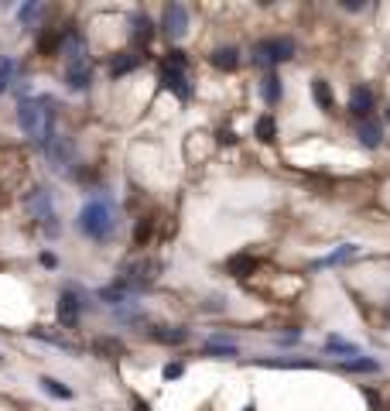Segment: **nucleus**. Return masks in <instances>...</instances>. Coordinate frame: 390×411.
I'll return each mask as SVG.
<instances>
[{
    "label": "nucleus",
    "mask_w": 390,
    "mask_h": 411,
    "mask_svg": "<svg viewBox=\"0 0 390 411\" xmlns=\"http://www.w3.org/2000/svg\"><path fill=\"white\" fill-rule=\"evenodd\" d=\"M205 353H209V357H236V346H233V343L216 339V343H209V346H205Z\"/></svg>",
    "instance_id": "nucleus-27"
},
{
    "label": "nucleus",
    "mask_w": 390,
    "mask_h": 411,
    "mask_svg": "<svg viewBox=\"0 0 390 411\" xmlns=\"http://www.w3.org/2000/svg\"><path fill=\"white\" fill-rule=\"evenodd\" d=\"M93 346H96V353H107V357H117V353H123V343H120V339H96Z\"/></svg>",
    "instance_id": "nucleus-28"
},
{
    "label": "nucleus",
    "mask_w": 390,
    "mask_h": 411,
    "mask_svg": "<svg viewBox=\"0 0 390 411\" xmlns=\"http://www.w3.org/2000/svg\"><path fill=\"white\" fill-rule=\"evenodd\" d=\"M130 24H134V31H130V35H134V41H144V45H148V41L155 38V24H151V17H148V14H141V10H137V14L130 17Z\"/></svg>",
    "instance_id": "nucleus-13"
},
{
    "label": "nucleus",
    "mask_w": 390,
    "mask_h": 411,
    "mask_svg": "<svg viewBox=\"0 0 390 411\" xmlns=\"http://www.w3.org/2000/svg\"><path fill=\"white\" fill-rule=\"evenodd\" d=\"M161 28H164V35L171 41H182L189 35V10L182 7V3H164V17H161Z\"/></svg>",
    "instance_id": "nucleus-4"
},
{
    "label": "nucleus",
    "mask_w": 390,
    "mask_h": 411,
    "mask_svg": "<svg viewBox=\"0 0 390 411\" xmlns=\"http://www.w3.org/2000/svg\"><path fill=\"white\" fill-rule=\"evenodd\" d=\"M14 76H17V62H14L10 55H0V93H3V89H10Z\"/></svg>",
    "instance_id": "nucleus-19"
},
{
    "label": "nucleus",
    "mask_w": 390,
    "mask_h": 411,
    "mask_svg": "<svg viewBox=\"0 0 390 411\" xmlns=\"http://www.w3.org/2000/svg\"><path fill=\"white\" fill-rule=\"evenodd\" d=\"M155 339H161V343H185L189 339V329H157Z\"/></svg>",
    "instance_id": "nucleus-25"
},
{
    "label": "nucleus",
    "mask_w": 390,
    "mask_h": 411,
    "mask_svg": "<svg viewBox=\"0 0 390 411\" xmlns=\"http://www.w3.org/2000/svg\"><path fill=\"white\" fill-rule=\"evenodd\" d=\"M82 305H86V302H79V295L72 291V288H69V291H62V295H58V323H62V326H69V329L79 326Z\"/></svg>",
    "instance_id": "nucleus-6"
},
{
    "label": "nucleus",
    "mask_w": 390,
    "mask_h": 411,
    "mask_svg": "<svg viewBox=\"0 0 390 411\" xmlns=\"http://www.w3.org/2000/svg\"><path fill=\"white\" fill-rule=\"evenodd\" d=\"M17 123L24 130V137H31L35 144H48V137L55 134V100L52 96H31L21 100L17 107Z\"/></svg>",
    "instance_id": "nucleus-1"
},
{
    "label": "nucleus",
    "mask_w": 390,
    "mask_h": 411,
    "mask_svg": "<svg viewBox=\"0 0 390 411\" xmlns=\"http://www.w3.org/2000/svg\"><path fill=\"white\" fill-rule=\"evenodd\" d=\"M325 353H343V357H356L359 350H356V343H346V339H339V336H329V339H325Z\"/></svg>",
    "instance_id": "nucleus-21"
},
{
    "label": "nucleus",
    "mask_w": 390,
    "mask_h": 411,
    "mask_svg": "<svg viewBox=\"0 0 390 411\" xmlns=\"http://www.w3.org/2000/svg\"><path fill=\"white\" fill-rule=\"evenodd\" d=\"M100 298H103V302H114V305H127V288H123V285H110V288H103V291H100Z\"/></svg>",
    "instance_id": "nucleus-26"
},
{
    "label": "nucleus",
    "mask_w": 390,
    "mask_h": 411,
    "mask_svg": "<svg viewBox=\"0 0 390 411\" xmlns=\"http://www.w3.org/2000/svg\"><path fill=\"white\" fill-rule=\"evenodd\" d=\"M387 121H390V107H387Z\"/></svg>",
    "instance_id": "nucleus-32"
},
{
    "label": "nucleus",
    "mask_w": 390,
    "mask_h": 411,
    "mask_svg": "<svg viewBox=\"0 0 390 411\" xmlns=\"http://www.w3.org/2000/svg\"><path fill=\"white\" fill-rule=\"evenodd\" d=\"M164 377H168V380H171V377H182V364H168V367H164Z\"/></svg>",
    "instance_id": "nucleus-30"
},
{
    "label": "nucleus",
    "mask_w": 390,
    "mask_h": 411,
    "mask_svg": "<svg viewBox=\"0 0 390 411\" xmlns=\"http://www.w3.org/2000/svg\"><path fill=\"white\" fill-rule=\"evenodd\" d=\"M141 65H144V55H137V52H123L120 59H114L110 72H114V79H117V76H127V72L141 69Z\"/></svg>",
    "instance_id": "nucleus-12"
},
{
    "label": "nucleus",
    "mask_w": 390,
    "mask_h": 411,
    "mask_svg": "<svg viewBox=\"0 0 390 411\" xmlns=\"http://www.w3.org/2000/svg\"><path fill=\"white\" fill-rule=\"evenodd\" d=\"M260 367H284V370H305V367H318L315 360H260Z\"/></svg>",
    "instance_id": "nucleus-23"
},
{
    "label": "nucleus",
    "mask_w": 390,
    "mask_h": 411,
    "mask_svg": "<svg viewBox=\"0 0 390 411\" xmlns=\"http://www.w3.org/2000/svg\"><path fill=\"white\" fill-rule=\"evenodd\" d=\"M45 155L52 158V164H69L72 162V141L69 137H62V134H52L48 137V144H45Z\"/></svg>",
    "instance_id": "nucleus-9"
},
{
    "label": "nucleus",
    "mask_w": 390,
    "mask_h": 411,
    "mask_svg": "<svg viewBox=\"0 0 390 411\" xmlns=\"http://www.w3.org/2000/svg\"><path fill=\"white\" fill-rule=\"evenodd\" d=\"M281 93H284V89H281V79H277L274 72H267V76L260 79V96H264V103H267V107H277V103H281Z\"/></svg>",
    "instance_id": "nucleus-14"
},
{
    "label": "nucleus",
    "mask_w": 390,
    "mask_h": 411,
    "mask_svg": "<svg viewBox=\"0 0 390 411\" xmlns=\"http://www.w3.org/2000/svg\"><path fill=\"white\" fill-rule=\"evenodd\" d=\"M209 62H212L216 69H223V72H233L236 65H240V52H236V48H216Z\"/></svg>",
    "instance_id": "nucleus-15"
},
{
    "label": "nucleus",
    "mask_w": 390,
    "mask_h": 411,
    "mask_svg": "<svg viewBox=\"0 0 390 411\" xmlns=\"http://www.w3.org/2000/svg\"><path fill=\"white\" fill-rule=\"evenodd\" d=\"M359 247L356 244H346V247H339V250H332L329 257H322V261H315V267H332V264H343V261H350L352 254H356Z\"/></svg>",
    "instance_id": "nucleus-17"
},
{
    "label": "nucleus",
    "mask_w": 390,
    "mask_h": 411,
    "mask_svg": "<svg viewBox=\"0 0 390 411\" xmlns=\"http://www.w3.org/2000/svg\"><path fill=\"white\" fill-rule=\"evenodd\" d=\"M339 367L352 370V373H377V370H380V364H377L373 357H356V360H343Z\"/></svg>",
    "instance_id": "nucleus-18"
},
{
    "label": "nucleus",
    "mask_w": 390,
    "mask_h": 411,
    "mask_svg": "<svg viewBox=\"0 0 390 411\" xmlns=\"http://www.w3.org/2000/svg\"><path fill=\"white\" fill-rule=\"evenodd\" d=\"M38 14H41V3H24V7H21V21H24V24L35 21Z\"/></svg>",
    "instance_id": "nucleus-29"
},
{
    "label": "nucleus",
    "mask_w": 390,
    "mask_h": 411,
    "mask_svg": "<svg viewBox=\"0 0 390 411\" xmlns=\"http://www.w3.org/2000/svg\"><path fill=\"white\" fill-rule=\"evenodd\" d=\"M28 209H31V216L38 219L48 233H55V206H52V192L48 189H35L28 196Z\"/></svg>",
    "instance_id": "nucleus-5"
},
{
    "label": "nucleus",
    "mask_w": 390,
    "mask_h": 411,
    "mask_svg": "<svg viewBox=\"0 0 390 411\" xmlns=\"http://www.w3.org/2000/svg\"><path fill=\"white\" fill-rule=\"evenodd\" d=\"M114 226H117V216H114V206L107 203V199H89V203L82 206V212H79V230H82L86 237L103 240V237L114 233Z\"/></svg>",
    "instance_id": "nucleus-2"
},
{
    "label": "nucleus",
    "mask_w": 390,
    "mask_h": 411,
    "mask_svg": "<svg viewBox=\"0 0 390 411\" xmlns=\"http://www.w3.org/2000/svg\"><path fill=\"white\" fill-rule=\"evenodd\" d=\"M41 387H45L52 398H62V401H69V398H72V391H69L65 384H58L55 377H41Z\"/></svg>",
    "instance_id": "nucleus-22"
},
{
    "label": "nucleus",
    "mask_w": 390,
    "mask_h": 411,
    "mask_svg": "<svg viewBox=\"0 0 390 411\" xmlns=\"http://www.w3.org/2000/svg\"><path fill=\"white\" fill-rule=\"evenodd\" d=\"M161 86L164 89H171L178 100H192V86H189V76L185 72H178V69H161Z\"/></svg>",
    "instance_id": "nucleus-8"
},
{
    "label": "nucleus",
    "mask_w": 390,
    "mask_h": 411,
    "mask_svg": "<svg viewBox=\"0 0 390 411\" xmlns=\"http://www.w3.org/2000/svg\"><path fill=\"white\" fill-rule=\"evenodd\" d=\"M295 55V41L288 38H264L254 45V52H250V59H254V65H260V69H271V65H281V62H288Z\"/></svg>",
    "instance_id": "nucleus-3"
},
{
    "label": "nucleus",
    "mask_w": 390,
    "mask_h": 411,
    "mask_svg": "<svg viewBox=\"0 0 390 411\" xmlns=\"http://www.w3.org/2000/svg\"><path fill=\"white\" fill-rule=\"evenodd\" d=\"M356 137H359V144H363V148H380V141H384V127L373 121V117H366V121L359 123Z\"/></svg>",
    "instance_id": "nucleus-10"
},
{
    "label": "nucleus",
    "mask_w": 390,
    "mask_h": 411,
    "mask_svg": "<svg viewBox=\"0 0 390 411\" xmlns=\"http://www.w3.org/2000/svg\"><path fill=\"white\" fill-rule=\"evenodd\" d=\"M257 137H260L264 144H271L274 137H277V123H274V117H260V121H257Z\"/></svg>",
    "instance_id": "nucleus-24"
},
{
    "label": "nucleus",
    "mask_w": 390,
    "mask_h": 411,
    "mask_svg": "<svg viewBox=\"0 0 390 411\" xmlns=\"http://www.w3.org/2000/svg\"><path fill=\"white\" fill-rule=\"evenodd\" d=\"M134 408H137V411H151L148 405H144V401H141V398H134Z\"/></svg>",
    "instance_id": "nucleus-31"
},
{
    "label": "nucleus",
    "mask_w": 390,
    "mask_h": 411,
    "mask_svg": "<svg viewBox=\"0 0 390 411\" xmlns=\"http://www.w3.org/2000/svg\"><path fill=\"white\" fill-rule=\"evenodd\" d=\"M226 271H230L233 278H250V274L257 271V257H254V254H233V257L226 261Z\"/></svg>",
    "instance_id": "nucleus-11"
},
{
    "label": "nucleus",
    "mask_w": 390,
    "mask_h": 411,
    "mask_svg": "<svg viewBox=\"0 0 390 411\" xmlns=\"http://www.w3.org/2000/svg\"><path fill=\"white\" fill-rule=\"evenodd\" d=\"M373 103H377V96H373V89H370L366 82H359V86L350 93V110L356 114V117H363V121L373 114Z\"/></svg>",
    "instance_id": "nucleus-7"
},
{
    "label": "nucleus",
    "mask_w": 390,
    "mask_h": 411,
    "mask_svg": "<svg viewBox=\"0 0 390 411\" xmlns=\"http://www.w3.org/2000/svg\"><path fill=\"white\" fill-rule=\"evenodd\" d=\"M31 336H38L45 343H52V346H58V350H65V353H79L76 343H69L65 336H52V332H45V329H31Z\"/></svg>",
    "instance_id": "nucleus-20"
},
{
    "label": "nucleus",
    "mask_w": 390,
    "mask_h": 411,
    "mask_svg": "<svg viewBox=\"0 0 390 411\" xmlns=\"http://www.w3.org/2000/svg\"><path fill=\"white\" fill-rule=\"evenodd\" d=\"M312 96H315V103H318V110H325V114L336 110V103H332V89H329V82L325 79L312 82Z\"/></svg>",
    "instance_id": "nucleus-16"
}]
</instances>
